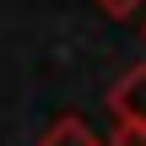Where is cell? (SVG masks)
<instances>
[{"label": "cell", "instance_id": "obj_4", "mask_svg": "<svg viewBox=\"0 0 146 146\" xmlns=\"http://www.w3.org/2000/svg\"><path fill=\"white\" fill-rule=\"evenodd\" d=\"M103 16H114V22H130L135 11H146V0H92Z\"/></svg>", "mask_w": 146, "mask_h": 146}, {"label": "cell", "instance_id": "obj_1", "mask_svg": "<svg viewBox=\"0 0 146 146\" xmlns=\"http://www.w3.org/2000/svg\"><path fill=\"white\" fill-rule=\"evenodd\" d=\"M108 108H114V125H146V60L108 87Z\"/></svg>", "mask_w": 146, "mask_h": 146}, {"label": "cell", "instance_id": "obj_2", "mask_svg": "<svg viewBox=\"0 0 146 146\" xmlns=\"http://www.w3.org/2000/svg\"><path fill=\"white\" fill-rule=\"evenodd\" d=\"M38 146H103V135L81 119V114H60L49 130H43V141Z\"/></svg>", "mask_w": 146, "mask_h": 146}, {"label": "cell", "instance_id": "obj_3", "mask_svg": "<svg viewBox=\"0 0 146 146\" xmlns=\"http://www.w3.org/2000/svg\"><path fill=\"white\" fill-rule=\"evenodd\" d=\"M103 146H146V125H114L103 135Z\"/></svg>", "mask_w": 146, "mask_h": 146}]
</instances>
